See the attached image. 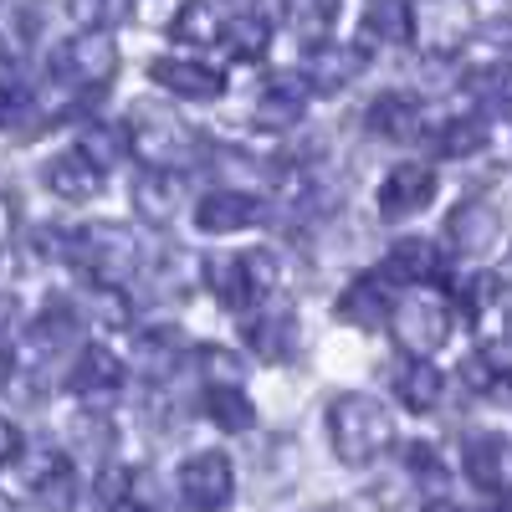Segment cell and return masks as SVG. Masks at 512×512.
Returning <instances> with one entry per match:
<instances>
[{"instance_id":"obj_29","label":"cell","mask_w":512,"mask_h":512,"mask_svg":"<svg viewBox=\"0 0 512 512\" xmlns=\"http://www.w3.org/2000/svg\"><path fill=\"white\" fill-rule=\"evenodd\" d=\"M210 420H216L226 436H246L256 425V410H251V400L236 390V384H221V390H210Z\"/></svg>"},{"instance_id":"obj_14","label":"cell","mask_w":512,"mask_h":512,"mask_svg":"<svg viewBox=\"0 0 512 512\" xmlns=\"http://www.w3.org/2000/svg\"><path fill=\"white\" fill-rule=\"evenodd\" d=\"M134 205H139V216L149 226H169L180 216V205H185L180 175H175V169H149V175L139 180V190H134Z\"/></svg>"},{"instance_id":"obj_25","label":"cell","mask_w":512,"mask_h":512,"mask_svg":"<svg viewBox=\"0 0 512 512\" xmlns=\"http://www.w3.org/2000/svg\"><path fill=\"white\" fill-rule=\"evenodd\" d=\"M487 139H492L487 118H482V113H461V118H451L441 134H436V149H441L446 159H466V154H482Z\"/></svg>"},{"instance_id":"obj_32","label":"cell","mask_w":512,"mask_h":512,"mask_svg":"<svg viewBox=\"0 0 512 512\" xmlns=\"http://www.w3.org/2000/svg\"><path fill=\"white\" fill-rule=\"evenodd\" d=\"M241 272H246V287H251V297L282 282V277H277V272H282L277 251H246V256H241Z\"/></svg>"},{"instance_id":"obj_20","label":"cell","mask_w":512,"mask_h":512,"mask_svg":"<svg viewBox=\"0 0 512 512\" xmlns=\"http://www.w3.org/2000/svg\"><path fill=\"white\" fill-rule=\"evenodd\" d=\"M466 477H472V487H482V492H502V482H507V441L492 436V431L466 441Z\"/></svg>"},{"instance_id":"obj_1","label":"cell","mask_w":512,"mask_h":512,"mask_svg":"<svg viewBox=\"0 0 512 512\" xmlns=\"http://www.w3.org/2000/svg\"><path fill=\"white\" fill-rule=\"evenodd\" d=\"M328 436H333V451L344 456L349 466H364L374 461L395 436V420L374 395H338L328 405Z\"/></svg>"},{"instance_id":"obj_41","label":"cell","mask_w":512,"mask_h":512,"mask_svg":"<svg viewBox=\"0 0 512 512\" xmlns=\"http://www.w3.org/2000/svg\"><path fill=\"white\" fill-rule=\"evenodd\" d=\"M6 379H11V354L0 349V384H6Z\"/></svg>"},{"instance_id":"obj_24","label":"cell","mask_w":512,"mask_h":512,"mask_svg":"<svg viewBox=\"0 0 512 512\" xmlns=\"http://www.w3.org/2000/svg\"><path fill=\"white\" fill-rule=\"evenodd\" d=\"M246 338H251V349L262 354V359H272V364H282V359H292V354H297V323H292L287 313H267V318H256V323L246 328Z\"/></svg>"},{"instance_id":"obj_16","label":"cell","mask_w":512,"mask_h":512,"mask_svg":"<svg viewBox=\"0 0 512 512\" xmlns=\"http://www.w3.org/2000/svg\"><path fill=\"white\" fill-rule=\"evenodd\" d=\"M384 313H390V287H384V277H354L344 287V297H338V318L354 323V328H379Z\"/></svg>"},{"instance_id":"obj_19","label":"cell","mask_w":512,"mask_h":512,"mask_svg":"<svg viewBox=\"0 0 512 512\" xmlns=\"http://www.w3.org/2000/svg\"><path fill=\"white\" fill-rule=\"evenodd\" d=\"M251 221H256V200H251V195H236V190L205 195L200 210H195V226H200V231H216V236H226V231H246Z\"/></svg>"},{"instance_id":"obj_5","label":"cell","mask_w":512,"mask_h":512,"mask_svg":"<svg viewBox=\"0 0 512 512\" xmlns=\"http://www.w3.org/2000/svg\"><path fill=\"white\" fill-rule=\"evenodd\" d=\"M359 72H364V47H344V41H318V47H308L303 67H297L308 93H323V98L344 93Z\"/></svg>"},{"instance_id":"obj_28","label":"cell","mask_w":512,"mask_h":512,"mask_svg":"<svg viewBox=\"0 0 512 512\" xmlns=\"http://www.w3.org/2000/svg\"><path fill=\"white\" fill-rule=\"evenodd\" d=\"M287 26L297 31L303 47H318L333 26V0H287Z\"/></svg>"},{"instance_id":"obj_13","label":"cell","mask_w":512,"mask_h":512,"mask_svg":"<svg viewBox=\"0 0 512 512\" xmlns=\"http://www.w3.org/2000/svg\"><path fill=\"white\" fill-rule=\"evenodd\" d=\"M41 180H47V190L62 195V200H93L103 190V169L82 149H72V154H57L47 169H41Z\"/></svg>"},{"instance_id":"obj_21","label":"cell","mask_w":512,"mask_h":512,"mask_svg":"<svg viewBox=\"0 0 512 512\" xmlns=\"http://www.w3.org/2000/svg\"><path fill=\"white\" fill-rule=\"evenodd\" d=\"M77 338H82V318H77V308H47V313L31 323L26 344H31V354L41 359V354H62V349H72Z\"/></svg>"},{"instance_id":"obj_11","label":"cell","mask_w":512,"mask_h":512,"mask_svg":"<svg viewBox=\"0 0 512 512\" xmlns=\"http://www.w3.org/2000/svg\"><path fill=\"white\" fill-rule=\"evenodd\" d=\"M364 123H369L374 139H415L420 123H425V108H420L415 93H379L369 103Z\"/></svg>"},{"instance_id":"obj_7","label":"cell","mask_w":512,"mask_h":512,"mask_svg":"<svg viewBox=\"0 0 512 512\" xmlns=\"http://www.w3.org/2000/svg\"><path fill=\"white\" fill-rule=\"evenodd\" d=\"M149 77L164 93L190 98V103H210L226 93V72L210 62H195V57H159V62H149Z\"/></svg>"},{"instance_id":"obj_35","label":"cell","mask_w":512,"mask_h":512,"mask_svg":"<svg viewBox=\"0 0 512 512\" xmlns=\"http://www.w3.org/2000/svg\"><path fill=\"white\" fill-rule=\"evenodd\" d=\"M118 149H123V139L113 134V128H93V134L82 139V154H88V159L103 169V175H108V164L118 159Z\"/></svg>"},{"instance_id":"obj_15","label":"cell","mask_w":512,"mask_h":512,"mask_svg":"<svg viewBox=\"0 0 512 512\" xmlns=\"http://www.w3.org/2000/svg\"><path fill=\"white\" fill-rule=\"evenodd\" d=\"M221 47L236 62H262L272 52V21L262 11H231L221 21Z\"/></svg>"},{"instance_id":"obj_38","label":"cell","mask_w":512,"mask_h":512,"mask_svg":"<svg viewBox=\"0 0 512 512\" xmlns=\"http://www.w3.org/2000/svg\"><path fill=\"white\" fill-rule=\"evenodd\" d=\"M21 451V436H16V425L11 420H0V461H11Z\"/></svg>"},{"instance_id":"obj_12","label":"cell","mask_w":512,"mask_h":512,"mask_svg":"<svg viewBox=\"0 0 512 512\" xmlns=\"http://www.w3.org/2000/svg\"><path fill=\"white\" fill-rule=\"evenodd\" d=\"M364 47H405L415 36V11L410 0H364Z\"/></svg>"},{"instance_id":"obj_30","label":"cell","mask_w":512,"mask_h":512,"mask_svg":"<svg viewBox=\"0 0 512 512\" xmlns=\"http://www.w3.org/2000/svg\"><path fill=\"white\" fill-rule=\"evenodd\" d=\"M77 308H88V318H103V323H128V303H123V292L118 287H88L82 292V303Z\"/></svg>"},{"instance_id":"obj_3","label":"cell","mask_w":512,"mask_h":512,"mask_svg":"<svg viewBox=\"0 0 512 512\" xmlns=\"http://www.w3.org/2000/svg\"><path fill=\"white\" fill-rule=\"evenodd\" d=\"M128 149H134L149 169H180L195 154V134L169 113H139L134 128H128Z\"/></svg>"},{"instance_id":"obj_2","label":"cell","mask_w":512,"mask_h":512,"mask_svg":"<svg viewBox=\"0 0 512 512\" xmlns=\"http://www.w3.org/2000/svg\"><path fill=\"white\" fill-rule=\"evenodd\" d=\"M113 72H118V41L108 36V26L77 31L67 47L57 52V77H67L77 93H98V88H108Z\"/></svg>"},{"instance_id":"obj_9","label":"cell","mask_w":512,"mask_h":512,"mask_svg":"<svg viewBox=\"0 0 512 512\" xmlns=\"http://www.w3.org/2000/svg\"><path fill=\"white\" fill-rule=\"evenodd\" d=\"M308 113V82L297 72H272L256 98V123L262 128H297Z\"/></svg>"},{"instance_id":"obj_27","label":"cell","mask_w":512,"mask_h":512,"mask_svg":"<svg viewBox=\"0 0 512 512\" xmlns=\"http://www.w3.org/2000/svg\"><path fill=\"white\" fill-rule=\"evenodd\" d=\"M205 282H210V292H216L231 313H241V308L251 303V287H246V272H241V256H210V262H205Z\"/></svg>"},{"instance_id":"obj_33","label":"cell","mask_w":512,"mask_h":512,"mask_svg":"<svg viewBox=\"0 0 512 512\" xmlns=\"http://www.w3.org/2000/svg\"><path fill=\"white\" fill-rule=\"evenodd\" d=\"M31 108H36V98L21 88V82H6V88H0V128H21L31 118Z\"/></svg>"},{"instance_id":"obj_43","label":"cell","mask_w":512,"mask_h":512,"mask_svg":"<svg viewBox=\"0 0 512 512\" xmlns=\"http://www.w3.org/2000/svg\"><path fill=\"white\" fill-rule=\"evenodd\" d=\"M425 512H456V507L451 502H436V507H425Z\"/></svg>"},{"instance_id":"obj_23","label":"cell","mask_w":512,"mask_h":512,"mask_svg":"<svg viewBox=\"0 0 512 512\" xmlns=\"http://www.w3.org/2000/svg\"><path fill=\"white\" fill-rule=\"evenodd\" d=\"M395 390H400V400L410 405V410H436L441 405V390H446V379H441V369L431 364V359H410L405 369H400V379H395Z\"/></svg>"},{"instance_id":"obj_26","label":"cell","mask_w":512,"mask_h":512,"mask_svg":"<svg viewBox=\"0 0 512 512\" xmlns=\"http://www.w3.org/2000/svg\"><path fill=\"white\" fill-rule=\"evenodd\" d=\"M216 175H221L226 190H236V195H251V190H267V185H272V169H267L262 159L241 154V149H221V154H216Z\"/></svg>"},{"instance_id":"obj_44","label":"cell","mask_w":512,"mask_h":512,"mask_svg":"<svg viewBox=\"0 0 512 512\" xmlns=\"http://www.w3.org/2000/svg\"><path fill=\"white\" fill-rule=\"evenodd\" d=\"M323 512H333V507H323Z\"/></svg>"},{"instance_id":"obj_4","label":"cell","mask_w":512,"mask_h":512,"mask_svg":"<svg viewBox=\"0 0 512 512\" xmlns=\"http://www.w3.org/2000/svg\"><path fill=\"white\" fill-rule=\"evenodd\" d=\"M180 497L190 512H221L236 497V472L221 451H200L180 466Z\"/></svg>"},{"instance_id":"obj_39","label":"cell","mask_w":512,"mask_h":512,"mask_svg":"<svg viewBox=\"0 0 512 512\" xmlns=\"http://www.w3.org/2000/svg\"><path fill=\"white\" fill-rule=\"evenodd\" d=\"M11 226H16V210H11L6 195H0V251H6V241H11Z\"/></svg>"},{"instance_id":"obj_18","label":"cell","mask_w":512,"mask_h":512,"mask_svg":"<svg viewBox=\"0 0 512 512\" xmlns=\"http://www.w3.org/2000/svg\"><path fill=\"white\" fill-rule=\"evenodd\" d=\"M221 6L216 0H185V6L169 16V36L180 41V47H216L221 41Z\"/></svg>"},{"instance_id":"obj_6","label":"cell","mask_w":512,"mask_h":512,"mask_svg":"<svg viewBox=\"0 0 512 512\" xmlns=\"http://www.w3.org/2000/svg\"><path fill=\"white\" fill-rule=\"evenodd\" d=\"M431 200H436V169L431 164H395L390 175H384V190H379V216L384 221H410Z\"/></svg>"},{"instance_id":"obj_22","label":"cell","mask_w":512,"mask_h":512,"mask_svg":"<svg viewBox=\"0 0 512 512\" xmlns=\"http://www.w3.org/2000/svg\"><path fill=\"white\" fill-rule=\"evenodd\" d=\"M67 384H72L77 395H88V400L113 395L118 384H123V364H118V354H108V349H82V359H77V369H72Z\"/></svg>"},{"instance_id":"obj_17","label":"cell","mask_w":512,"mask_h":512,"mask_svg":"<svg viewBox=\"0 0 512 512\" xmlns=\"http://www.w3.org/2000/svg\"><path fill=\"white\" fill-rule=\"evenodd\" d=\"M384 272L395 282H431V277H441V251L425 236H400L384 251Z\"/></svg>"},{"instance_id":"obj_31","label":"cell","mask_w":512,"mask_h":512,"mask_svg":"<svg viewBox=\"0 0 512 512\" xmlns=\"http://www.w3.org/2000/svg\"><path fill=\"white\" fill-rule=\"evenodd\" d=\"M200 374L210 379V390H221V384H241L246 364L231 349H200Z\"/></svg>"},{"instance_id":"obj_34","label":"cell","mask_w":512,"mask_h":512,"mask_svg":"<svg viewBox=\"0 0 512 512\" xmlns=\"http://www.w3.org/2000/svg\"><path fill=\"white\" fill-rule=\"evenodd\" d=\"M180 349H185L180 333H144V364H149L154 374L175 369V354H180Z\"/></svg>"},{"instance_id":"obj_8","label":"cell","mask_w":512,"mask_h":512,"mask_svg":"<svg viewBox=\"0 0 512 512\" xmlns=\"http://www.w3.org/2000/svg\"><path fill=\"white\" fill-rule=\"evenodd\" d=\"M395 344L405 349V354H415V359H425L431 349H441L446 344V328H451V318H446V308L441 303H425V297H410L405 308H395Z\"/></svg>"},{"instance_id":"obj_42","label":"cell","mask_w":512,"mask_h":512,"mask_svg":"<svg viewBox=\"0 0 512 512\" xmlns=\"http://www.w3.org/2000/svg\"><path fill=\"white\" fill-rule=\"evenodd\" d=\"M0 512H16V502H11L6 492H0Z\"/></svg>"},{"instance_id":"obj_40","label":"cell","mask_w":512,"mask_h":512,"mask_svg":"<svg viewBox=\"0 0 512 512\" xmlns=\"http://www.w3.org/2000/svg\"><path fill=\"white\" fill-rule=\"evenodd\" d=\"M108 512H149V507H139V502H123V497H118V502H113Z\"/></svg>"},{"instance_id":"obj_36","label":"cell","mask_w":512,"mask_h":512,"mask_svg":"<svg viewBox=\"0 0 512 512\" xmlns=\"http://www.w3.org/2000/svg\"><path fill=\"white\" fill-rule=\"evenodd\" d=\"M410 466H415V477L425 482V487H446V466H441V456L431 451V446H410Z\"/></svg>"},{"instance_id":"obj_37","label":"cell","mask_w":512,"mask_h":512,"mask_svg":"<svg viewBox=\"0 0 512 512\" xmlns=\"http://www.w3.org/2000/svg\"><path fill=\"white\" fill-rule=\"evenodd\" d=\"M67 16L88 31V26H103V0H67Z\"/></svg>"},{"instance_id":"obj_10","label":"cell","mask_w":512,"mask_h":512,"mask_svg":"<svg viewBox=\"0 0 512 512\" xmlns=\"http://www.w3.org/2000/svg\"><path fill=\"white\" fill-rule=\"evenodd\" d=\"M446 231H451L456 251L482 256V251H492L502 241V216H497L492 200H466V205H456V216L446 221Z\"/></svg>"}]
</instances>
